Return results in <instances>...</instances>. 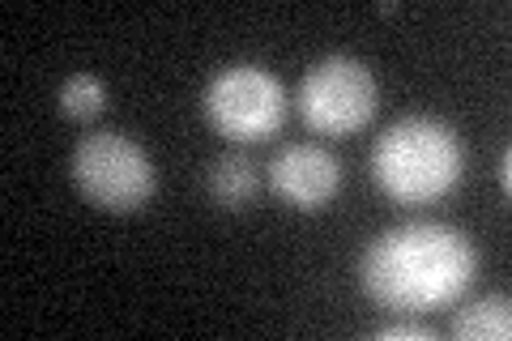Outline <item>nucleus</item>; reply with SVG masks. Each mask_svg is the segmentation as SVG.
Instances as JSON below:
<instances>
[{"label": "nucleus", "mask_w": 512, "mask_h": 341, "mask_svg": "<svg viewBox=\"0 0 512 341\" xmlns=\"http://www.w3.org/2000/svg\"><path fill=\"white\" fill-rule=\"evenodd\" d=\"M453 337L461 341H508L512 337V307L508 295H483L453 316Z\"/></svg>", "instance_id": "6e6552de"}, {"label": "nucleus", "mask_w": 512, "mask_h": 341, "mask_svg": "<svg viewBox=\"0 0 512 341\" xmlns=\"http://www.w3.org/2000/svg\"><path fill=\"white\" fill-rule=\"evenodd\" d=\"M73 184L107 214H133L154 197L158 171L141 141L124 133H90L73 150Z\"/></svg>", "instance_id": "7ed1b4c3"}, {"label": "nucleus", "mask_w": 512, "mask_h": 341, "mask_svg": "<svg viewBox=\"0 0 512 341\" xmlns=\"http://www.w3.org/2000/svg\"><path fill=\"white\" fill-rule=\"evenodd\" d=\"M269 188H274L286 205L308 214V209H320L338 197L342 167L325 145L295 141V145H286V150H278L274 162H269Z\"/></svg>", "instance_id": "423d86ee"}, {"label": "nucleus", "mask_w": 512, "mask_h": 341, "mask_svg": "<svg viewBox=\"0 0 512 341\" xmlns=\"http://www.w3.org/2000/svg\"><path fill=\"white\" fill-rule=\"evenodd\" d=\"M466 167V145L457 128L436 116H406L389 124L372 145L376 184L402 205L440 201L453 192Z\"/></svg>", "instance_id": "f03ea898"}, {"label": "nucleus", "mask_w": 512, "mask_h": 341, "mask_svg": "<svg viewBox=\"0 0 512 341\" xmlns=\"http://www.w3.org/2000/svg\"><path fill=\"white\" fill-rule=\"evenodd\" d=\"M500 188H504V192L512 188V154H508V150L500 154Z\"/></svg>", "instance_id": "9b49d317"}, {"label": "nucleus", "mask_w": 512, "mask_h": 341, "mask_svg": "<svg viewBox=\"0 0 512 341\" xmlns=\"http://www.w3.org/2000/svg\"><path fill=\"white\" fill-rule=\"evenodd\" d=\"M56 103H60V111H64L69 120H94V116H99V111L107 107V90H103L99 77L73 73V77L60 86Z\"/></svg>", "instance_id": "1a4fd4ad"}, {"label": "nucleus", "mask_w": 512, "mask_h": 341, "mask_svg": "<svg viewBox=\"0 0 512 341\" xmlns=\"http://www.w3.org/2000/svg\"><path fill=\"white\" fill-rule=\"evenodd\" d=\"M478 273L470 235L444 222H406L372 239L363 256V290L389 312H436L461 299Z\"/></svg>", "instance_id": "f257e3e1"}, {"label": "nucleus", "mask_w": 512, "mask_h": 341, "mask_svg": "<svg viewBox=\"0 0 512 341\" xmlns=\"http://www.w3.org/2000/svg\"><path fill=\"white\" fill-rule=\"evenodd\" d=\"M380 341H402V337H414V341H431V329L419 320H389V324H380L376 329Z\"/></svg>", "instance_id": "9d476101"}, {"label": "nucleus", "mask_w": 512, "mask_h": 341, "mask_svg": "<svg viewBox=\"0 0 512 341\" xmlns=\"http://www.w3.org/2000/svg\"><path fill=\"white\" fill-rule=\"evenodd\" d=\"M201 107L205 120L214 124V133L248 145L278 133L291 99H286V86L265 64H227L222 73L210 77Z\"/></svg>", "instance_id": "20e7f679"}, {"label": "nucleus", "mask_w": 512, "mask_h": 341, "mask_svg": "<svg viewBox=\"0 0 512 341\" xmlns=\"http://www.w3.org/2000/svg\"><path fill=\"white\" fill-rule=\"evenodd\" d=\"M261 192V175L248 154H222L210 167V197L222 209H244Z\"/></svg>", "instance_id": "0eeeda50"}, {"label": "nucleus", "mask_w": 512, "mask_h": 341, "mask_svg": "<svg viewBox=\"0 0 512 341\" xmlns=\"http://www.w3.org/2000/svg\"><path fill=\"white\" fill-rule=\"evenodd\" d=\"M295 107L303 124L325 137L359 133L376 111V77L355 56H325L303 73Z\"/></svg>", "instance_id": "39448f33"}]
</instances>
